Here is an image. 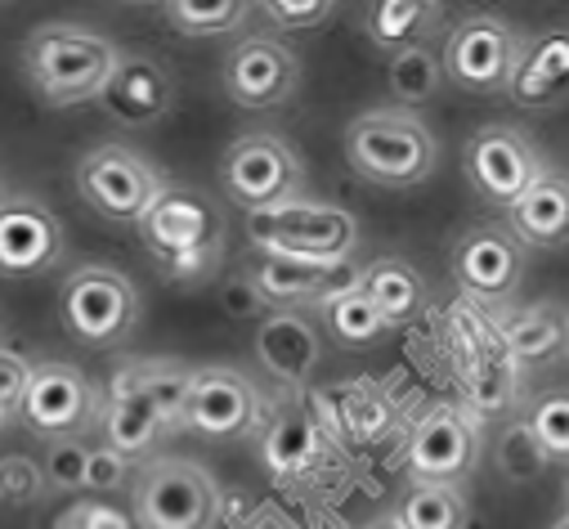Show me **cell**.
Here are the masks:
<instances>
[{"mask_svg": "<svg viewBox=\"0 0 569 529\" xmlns=\"http://www.w3.org/2000/svg\"><path fill=\"white\" fill-rule=\"evenodd\" d=\"M134 229L167 283L198 288L220 275L224 247H229V220L211 193L167 180V189L153 198V207Z\"/></svg>", "mask_w": 569, "mask_h": 529, "instance_id": "6da1fadb", "label": "cell"}, {"mask_svg": "<svg viewBox=\"0 0 569 529\" xmlns=\"http://www.w3.org/2000/svg\"><path fill=\"white\" fill-rule=\"evenodd\" d=\"M117 59L121 46L86 23H41L23 41V77L50 108L94 103Z\"/></svg>", "mask_w": 569, "mask_h": 529, "instance_id": "7a4b0ae2", "label": "cell"}, {"mask_svg": "<svg viewBox=\"0 0 569 529\" xmlns=\"http://www.w3.org/2000/svg\"><path fill=\"white\" fill-rule=\"evenodd\" d=\"M346 162L363 184L417 189L440 167V140L408 108H372L346 126Z\"/></svg>", "mask_w": 569, "mask_h": 529, "instance_id": "3957f363", "label": "cell"}, {"mask_svg": "<svg viewBox=\"0 0 569 529\" xmlns=\"http://www.w3.org/2000/svg\"><path fill=\"white\" fill-rule=\"evenodd\" d=\"M224 511V489L211 467L193 458L153 453L130 476V520L134 529H216Z\"/></svg>", "mask_w": 569, "mask_h": 529, "instance_id": "277c9868", "label": "cell"}, {"mask_svg": "<svg viewBox=\"0 0 569 529\" xmlns=\"http://www.w3.org/2000/svg\"><path fill=\"white\" fill-rule=\"evenodd\" d=\"M139 288L117 264H77L59 288V319L63 332L86 350H117L139 328Z\"/></svg>", "mask_w": 569, "mask_h": 529, "instance_id": "5b68a950", "label": "cell"}, {"mask_svg": "<svg viewBox=\"0 0 569 529\" xmlns=\"http://www.w3.org/2000/svg\"><path fill=\"white\" fill-rule=\"evenodd\" d=\"M242 233L251 251L297 260H350V251L359 247V220L323 198H292L269 211H247Z\"/></svg>", "mask_w": 569, "mask_h": 529, "instance_id": "8992f818", "label": "cell"}, {"mask_svg": "<svg viewBox=\"0 0 569 529\" xmlns=\"http://www.w3.org/2000/svg\"><path fill=\"white\" fill-rule=\"evenodd\" d=\"M220 184H224V198L242 207V216L269 211L278 202L306 198V162L273 130H247L220 158Z\"/></svg>", "mask_w": 569, "mask_h": 529, "instance_id": "52a82bcc", "label": "cell"}, {"mask_svg": "<svg viewBox=\"0 0 569 529\" xmlns=\"http://www.w3.org/2000/svg\"><path fill=\"white\" fill-rule=\"evenodd\" d=\"M525 37L502 14H467L445 32L440 68L467 94H507L520 68Z\"/></svg>", "mask_w": 569, "mask_h": 529, "instance_id": "ba28073f", "label": "cell"}, {"mask_svg": "<svg viewBox=\"0 0 569 529\" xmlns=\"http://www.w3.org/2000/svg\"><path fill=\"white\" fill-rule=\"evenodd\" d=\"M72 180L81 202L112 224H139L153 207V198L167 189V176L130 144H94L77 162Z\"/></svg>", "mask_w": 569, "mask_h": 529, "instance_id": "9c48e42d", "label": "cell"}, {"mask_svg": "<svg viewBox=\"0 0 569 529\" xmlns=\"http://www.w3.org/2000/svg\"><path fill=\"white\" fill-rule=\"evenodd\" d=\"M462 167H467L471 189H476L489 207H511L525 189H533V184L551 171L547 158L538 153V144L525 136L520 126H511V121H489V126H480L476 136L467 140Z\"/></svg>", "mask_w": 569, "mask_h": 529, "instance_id": "30bf717a", "label": "cell"}, {"mask_svg": "<svg viewBox=\"0 0 569 529\" xmlns=\"http://www.w3.org/2000/svg\"><path fill=\"white\" fill-rule=\"evenodd\" d=\"M480 462V422L458 405H436L412 422L408 436V480L412 485H467Z\"/></svg>", "mask_w": 569, "mask_h": 529, "instance_id": "8fae6325", "label": "cell"}, {"mask_svg": "<svg viewBox=\"0 0 569 529\" xmlns=\"http://www.w3.org/2000/svg\"><path fill=\"white\" fill-rule=\"evenodd\" d=\"M99 405H103L99 386L77 363H37L19 422L32 436H41L46 445L72 440V436H86L90 427H99Z\"/></svg>", "mask_w": 569, "mask_h": 529, "instance_id": "7c38bea8", "label": "cell"}, {"mask_svg": "<svg viewBox=\"0 0 569 529\" xmlns=\"http://www.w3.org/2000/svg\"><path fill=\"white\" fill-rule=\"evenodd\" d=\"M269 310H323L332 297L359 288L363 264L355 260H297V256H273V251H251L242 264Z\"/></svg>", "mask_w": 569, "mask_h": 529, "instance_id": "4fadbf2b", "label": "cell"}, {"mask_svg": "<svg viewBox=\"0 0 569 529\" xmlns=\"http://www.w3.org/2000/svg\"><path fill=\"white\" fill-rule=\"evenodd\" d=\"M224 94L242 112H269L292 103L301 90V54L282 37H242L224 54Z\"/></svg>", "mask_w": 569, "mask_h": 529, "instance_id": "5bb4252c", "label": "cell"}, {"mask_svg": "<svg viewBox=\"0 0 569 529\" xmlns=\"http://www.w3.org/2000/svg\"><path fill=\"white\" fill-rule=\"evenodd\" d=\"M260 418V395L247 372L211 363L193 368L189 377V405H184V431L211 445L242 440Z\"/></svg>", "mask_w": 569, "mask_h": 529, "instance_id": "9a60e30c", "label": "cell"}, {"mask_svg": "<svg viewBox=\"0 0 569 529\" xmlns=\"http://www.w3.org/2000/svg\"><path fill=\"white\" fill-rule=\"evenodd\" d=\"M449 270L462 292L485 306H498L525 279V247L498 224H471L449 251Z\"/></svg>", "mask_w": 569, "mask_h": 529, "instance_id": "2e32d148", "label": "cell"}, {"mask_svg": "<svg viewBox=\"0 0 569 529\" xmlns=\"http://www.w3.org/2000/svg\"><path fill=\"white\" fill-rule=\"evenodd\" d=\"M63 224L41 198L0 202V279H37L63 260Z\"/></svg>", "mask_w": 569, "mask_h": 529, "instance_id": "e0dca14e", "label": "cell"}, {"mask_svg": "<svg viewBox=\"0 0 569 529\" xmlns=\"http://www.w3.org/2000/svg\"><path fill=\"white\" fill-rule=\"evenodd\" d=\"M117 126H158L171 108H176V77L171 68L158 59V54H144V50H121L108 86L99 90L94 99Z\"/></svg>", "mask_w": 569, "mask_h": 529, "instance_id": "ac0fdd59", "label": "cell"}, {"mask_svg": "<svg viewBox=\"0 0 569 529\" xmlns=\"http://www.w3.org/2000/svg\"><path fill=\"white\" fill-rule=\"evenodd\" d=\"M167 422L158 418V409L144 400V390L134 386V377L126 372V363L112 372L108 395L99 405V440L108 449H117L130 462H144L158 453V445L167 440Z\"/></svg>", "mask_w": 569, "mask_h": 529, "instance_id": "d6986e66", "label": "cell"}, {"mask_svg": "<svg viewBox=\"0 0 569 529\" xmlns=\"http://www.w3.org/2000/svg\"><path fill=\"white\" fill-rule=\"evenodd\" d=\"M256 359L278 386H306L323 363L319 323L301 310H273L256 323Z\"/></svg>", "mask_w": 569, "mask_h": 529, "instance_id": "ffe728a7", "label": "cell"}, {"mask_svg": "<svg viewBox=\"0 0 569 529\" xmlns=\"http://www.w3.org/2000/svg\"><path fill=\"white\" fill-rule=\"evenodd\" d=\"M511 103L551 112L569 103V28H547L525 41L520 68L511 77Z\"/></svg>", "mask_w": 569, "mask_h": 529, "instance_id": "44dd1931", "label": "cell"}, {"mask_svg": "<svg viewBox=\"0 0 569 529\" xmlns=\"http://www.w3.org/2000/svg\"><path fill=\"white\" fill-rule=\"evenodd\" d=\"M507 233L520 247H569V176L547 171L533 189H525L507 207Z\"/></svg>", "mask_w": 569, "mask_h": 529, "instance_id": "7402d4cb", "label": "cell"}, {"mask_svg": "<svg viewBox=\"0 0 569 529\" xmlns=\"http://www.w3.org/2000/svg\"><path fill=\"white\" fill-rule=\"evenodd\" d=\"M502 346L525 368H547L569 355V310L560 301H533L502 319Z\"/></svg>", "mask_w": 569, "mask_h": 529, "instance_id": "603a6c76", "label": "cell"}, {"mask_svg": "<svg viewBox=\"0 0 569 529\" xmlns=\"http://www.w3.org/2000/svg\"><path fill=\"white\" fill-rule=\"evenodd\" d=\"M440 28H445V6H436V0H381V6H368L363 14L368 41L386 54L426 46Z\"/></svg>", "mask_w": 569, "mask_h": 529, "instance_id": "cb8c5ba5", "label": "cell"}, {"mask_svg": "<svg viewBox=\"0 0 569 529\" xmlns=\"http://www.w3.org/2000/svg\"><path fill=\"white\" fill-rule=\"evenodd\" d=\"M359 288H363V297L381 310V319H386L390 328L417 319L421 306H426V279L412 270L403 256H381V260L363 264Z\"/></svg>", "mask_w": 569, "mask_h": 529, "instance_id": "d4e9b609", "label": "cell"}, {"mask_svg": "<svg viewBox=\"0 0 569 529\" xmlns=\"http://www.w3.org/2000/svg\"><path fill=\"white\" fill-rule=\"evenodd\" d=\"M126 372L134 377V386L144 390V400L158 409V418L167 422V431H184V405H189V377L193 368L176 363V359H130Z\"/></svg>", "mask_w": 569, "mask_h": 529, "instance_id": "484cf974", "label": "cell"}, {"mask_svg": "<svg viewBox=\"0 0 569 529\" xmlns=\"http://www.w3.org/2000/svg\"><path fill=\"white\" fill-rule=\"evenodd\" d=\"M395 520L403 529H467L471 502L462 485H408L395 507Z\"/></svg>", "mask_w": 569, "mask_h": 529, "instance_id": "4316f807", "label": "cell"}, {"mask_svg": "<svg viewBox=\"0 0 569 529\" xmlns=\"http://www.w3.org/2000/svg\"><path fill=\"white\" fill-rule=\"evenodd\" d=\"M386 86H390V94L412 112V108H421V103H431L449 81H445L440 54H436L431 46H412V50L390 54V63H386Z\"/></svg>", "mask_w": 569, "mask_h": 529, "instance_id": "83f0119b", "label": "cell"}, {"mask_svg": "<svg viewBox=\"0 0 569 529\" xmlns=\"http://www.w3.org/2000/svg\"><path fill=\"white\" fill-rule=\"evenodd\" d=\"M162 19L176 37L211 41L238 32L251 19V6H242V0H207V6L202 0H171V6H162Z\"/></svg>", "mask_w": 569, "mask_h": 529, "instance_id": "f1b7e54d", "label": "cell"}, {"mask_svg": "<svg viewBox=\"0 0 569 529\" xmlns=\"http://www.w3.org/2000/svg\"><path fill=\"white\" fill-rule=\"evenodd\" d=\"M319 315H323L328 332H332L346 350H368V346H377V341L390 332V323H386L381 310L363 297V288H350V292L332 297Z\"/></svg>", "mask_w": 569, "mask_h": 529, "instance_id": "f546056e", "label": "cell"}, {"mask_svg": "<svg viewBox=\"0 0 569 529\" xmlns=\"http://www.w3.org/2000/svg\"><path fill=\"white\" fill-rule=\"evenodd\" d=\"M319 453V436L310 427L306 413H288V418H278L264 436V467L273 476H292L301 467H310Z\"/></svg>", "mask_w": 569, "mask_h": 529, "instance_id": "4dcf8cb0", "label": "cell"}, {"mask_svg": "<svg viewBox=\"0 0 569 529\" xmlns=\"http://www.w3.org/2000/svg\"><path fill=\"white\" fill-rule=\"evenodd\" d=\"M493 462H498V471H502V480H511V485H529V480H538L542 471H547V449L538 445V436L529 431V422H507L502 431H498V440H493Z\"/></svg>", "mask_w": 569, "mask_h": 529, "instance_id": "1f68e13d", "label": "cell"}, {"mask_svg": "<svg viewBox=\"0 0 569 529\" xmlns=\"http://www.w3.org/2000/svg\"><path fill=\"white\" fill-rule=\"evenodd\" d=\"M529 431L538 436V445L547 449V458L569 462V390H547L529 405L525 413Z\"/></svg>", "mask_w": 569, "mask_h": 529, "instance_id": "d6a6232c", "label": "cell"}, {"mask_svg": "<svg viewBox=\"0 0 569 529\" xmlns=\"http://www.w3.org/2000/svg\"><path fill=\"white\" fill-rule=\"evenodd\" d=\"M86 462H90V440L86 436L50 440L46 458H41L46 489H54V493H86Z\"/></svg>", "mask_w": 569, "mask_h": 529, "instance_id": "836d02e7", "label": "cell"}, {"mask_svg": "<svg viewBox=\"0 0 569 529\" xmlns=\"http://www.w3.org/2000/svg\"><path fill=\"white\" fill-rule=\"evenodd\" d=\"M50 489H46V476H41L37 458H28V453H6L0 458V507H32Z\"/></svg>", "mask_w": 569, "mask_h": 529, "instance_id": "e575fe53", "label": "cell"}, {"mask_svg": "<svg viewBox=\"0 0 569 529\" xmlns=\"http://www.w3.org/2000/svg\"><path fill=\"white\" fill-rule=\"evenodd\" d=\"M260 14L282 32H310L323 28L337 14V6L332 0H269V6H260Z\"/></svg>", "mask_w": 569, "mask_h": 529, "instance_id": "d590c367", "label": "cell"}, {"mask_svg": "<svg viewBox=\"0 0 569 529\" xmlns=\"http://www.w3.org/2000/svg\"><path fill=\"white\" fill-rule=\"evenodd\" d=\"M216 297H220V310H224L229 319H256V323H260V319L273 315L247 270H229V275L220 279V288H216Z\"/></svg>", "mask_w": 569, "mask_h": 529, "instance_id": "8d00e7d4", "label": "cell"}, {"mask_svg": "<svg viewBox=\"0 0 569 529\" xmlns=\"http://www.w3.org/2000/svg\"><path fill=\"white\" fill-rule=\"evenodd\" d=\"M134 476V462L121 458L117 449H108L103 440L90 445V462H86V493H117L126 489Z\"/></svg>", "mask_w": 569, "mask_h": 529, "instance_id": "74e56055", "label": "cell"}, {"mask_svg": "<svg viewBox=\"0 0 569 529\" xmlns=\"http://www.w3.org/2000/svg\"><path fill=\"white\" fill-rule=\"evenodd\" d=\"M54 529H134V520L103 498H81L54 520Z\"/></svg>", "mask_w": 569, "mask_h": 529, "instance_id": "f35d334b", "label": "cell"}, {"mask_svg": "<svg viewBox=\"0 0 569 529\" xmlns=\"http://www.w3.org/2000/svg\"><path fill=\"white\" fill-rule=\"evenodd\" d=\"M32 368L19 350H0V413H6L10 422L19 418L23 409V395H28V381H32Z\"/></svg>", "mask_w": 569, "mask_h": 529, "instance_id": "ab89813d", "label": "cell"}, {"mask_svg": "<svg viewBox=\"0 0 569 529\" xmlns=\"http://www.w3.org/2000/svg\"><path fill=\"white\" fill-rule=\"evenodd\" d=\"M368 529H403V525H399V520H395V516H381V520H372V525H368Z\"/></svg>", "mask_w": 569, "mask_h": 529, "instance_id": "60d3db41", "label": "cell"}, {"mask_svg": "<svg viewBox=\"0 0 569 529\" xmlns=\"http://www.w3.org/2000/svg\"><path fill=\"white\" fill-rule=\"evenodd\" d=\"M551 529H569V511H565V516H560V520H556Z\"/></svg>", "mask_w": 569, "mask_h": 529, "instance_id": "b9f144b4", "label": "cell"}, {"mask_svg": "<svg viewBox=\"0 0 569 529\" xmlns=\"http://www.w3.org/2000/svg\"><path fill=\"white\" fill-rule=\"evenodd\" d=\"M6 427H10V418H6V413H0V431H6Z\"/></svg>", "mask_w": 569, "mask_h": 529, "instance_id": "7bdbcfd3", "label": "cell"}, {"mask_svg": "<svg viewBox=\"0 0 569 529\" xmlns=\"http://www.w3.org/2000/svg\"><path fill=\"white\" fill-rule=\"evenodd\" d=\"M0 202H6V189H0Z\"/></svg>", "mask_w": 569, "mask_h": 529, "instance_id": "ee69618b", "label": "cell"}, {"mask_svg": "<svg viewBox=\"0 0 569 529\" xmlns=\"http://www.w3.org/2000/svg\"><path fill=\"white\" fill-rule=\"evenodd\" d=\"M282 529H288V525H282Z\"/></svg>", "mask_w": 569, "mask_h": 529, "instance_id": "f6af8a7d", "label": "cell"}]
</instances>
